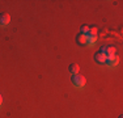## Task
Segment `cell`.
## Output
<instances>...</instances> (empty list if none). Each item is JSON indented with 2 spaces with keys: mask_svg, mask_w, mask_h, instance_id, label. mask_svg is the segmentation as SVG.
<instances>
[{
  "mask_svg": "<svg viewBox=\"0 0 123 118\" xmlns=\"http://www.w3.org/2000/svg\"><path fill=\"white\" fill-rule=\"evenodd\" d=\"M71 81L74 83V85H75V87H77V88H84V87H85V84H86L85 78L81 76V75H79V73H77V75H72Z\"/></svg>",
  "mask_w": 123,
  "mask_h": 118,
  "instance_id": "obj_1",
  "label": "cell"
},
{
  "mask_svg": "<svg viewBox=\"0 0 123 118\" xmlns=\"http://www.w3.org/2000/svg\"><path fill=\"white\" fill-rule=\"evenodd\" d=\"M98 52H101V54H104L105 57H111V55H114L115 54V49H114L113 46H102L101 49H99V51Z\"/></svg>",
  "mask_w": 123,
  "mask_h": 118,
  "instance_id": "obj_2",
  "label": "cell"
},
{
  "mask_svg": "<svg viewBox=\"0 0 123 118\" xmlns=\"http://www.w3.org/2000/svg\"><path fill=\"white\" fill-rule=\"evenodd\" d=\"M105 63H106L109 67H115V66H118V63H119V58H118V55L114 54V55H111V57H107V58H106V62H105Z\"/></svg>",
  "mask_w": 123,
  "mask_h": 118,
  "instance_id": "obj_3",
  "label": "cell"
},
{
  "mask_svg": "<svg viewBox=\"0 0 123 118\" xmlns=\"http://www.w3.org/2000/svg\"><path fill=\"white\" fill-rule=\"evenodd\" d=\"M11 22V16L8 13H0V25L1 26H7Z\"/></svg>",
  "mask_w": 123,
  "mask_h": 118,
  "instance_id": "obj_4",
  "label": "cell"
},
{
  "mask_svg": "<svg viewBox=\"0 0 123 118\" xmlns=\"http://www.w3.org/2000/svg\"><path fill=\"white\" fill-rule=\"evenodd\" d=\"M94 62L98 64H105L106 57H105L104 54H101V52H97V54H94Z\"/></svg>",
  "mask_w": 123,
  "mask_h": 118,
  "instance_id": "obj_5",
  "label": "cell"
},
{
  "mask_svg": "<svg viewBox=\"0 0 123 118\" xmlns=\"http://www.w3.org/2000/svg\"><path fill=\"white\" fill-rule=\"evenodd\" d=\"M85 37H97V29L96 28H89L88 29V32H86V34H85Z\"/></svg>",
  "mask_w": 123,
  "mask_h": 118,
  "instance_id": "obj_6",
  "label": "cell"
},
{
  "mask_svg": "<svg viewBox=\"0 0 123 118\" xmlns=\"http://www.w3.org/2000/svg\"><path fill=\"white\" fill-rule=\"evenodd\" d=\"M68 71L72 73V75H77L79 73V66L77 64H71V66L68 67Z\"/></svg>",
  "mask_w": 123,
  "mask_h": 118,
  "instance_id": "obj_7",
  "label": "cell"
},
{
  "mask_svg": "<svg viewBox=\"0 0 123 118\" xmlns=\"http://www.w3.org/2000/svg\"><path fill=\"white\" fill-rule=\"evenodd\" d=\"M85 41H86V38H85V35H84V34H79L77 37H76V42H77L79 45H81V46L85 43Z\"/></svg>",
  "mask_w": 123,
  "mask_h": 118,
  "instance_id": "obj_8",
  "label": "cell"
},
{
  "mask_svg": "<svg viewBox=\"0 0 123 118\" xmlns=\"http://www.w3.org/2000/svg\"><path fill=\"white\" fill-rule=\"evenodd\" d=\"M86 38V41H85V45H88V46H93L96 42H97V37H85Z\"/></svg>",
  "mask_w": 123,
  "mask_h": 118,
  "instance_id": "obj_9",
  "label": "cell"
},
{
  "mask_svg": "<svg viewBox=\"0 0 123 118\" xmlns=\"http://www.w3.org/2000/svg\"><path fill=\"white\" fill-rule=\"evenodd\" d=\"M88 29H89V28H88L86 25H83V26H81V29H80V30H81V33H80V34H84V35H85V34H86V32H88Z\"/></svg>",
  "mask_w": 123,
  "mask_h": 118,
  "instance_id": "obj_10",
  "label": "cell"
},
{
  "mask_svg": "<svg viewBox=\"0 0 123 118\" xmlns=\"http://www.w3.org/2000/svg\"><path fill=\"white\" fill-rule=\"evenodd\" d=\"M1 104H3V97H1V94H0V106H1Z\"/></svg>",
  "mask_w": 123,
  "mask_h": 118,
  "instance_id": "obj_11",
  "label": "cell"
},
{
  "mask_svg": "<svg viewBox=\"0 0 123 118\" xmlns=\"http://www.w3.org/2000/svg\"><path fill=\"white\" fill-rule=\"evenodd\" d=\"M118 118H123V116H119V117H118Z\"/></svg>",
  "mask_w": 123,
  "mask_h": 118,
  "instance_id": "obj_12",
  "label": "cell"
}]
</instances>
